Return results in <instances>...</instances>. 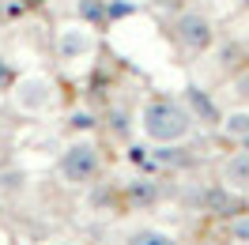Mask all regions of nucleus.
<instances>
[{"instance_id":"obj_1","label":"nucleus","mask_w":249,"mask_h":245,"mask_svg":"<svg viewBox=\"0 0 249 245\" xmlns=\"http://www.w3.org/2000/svg\"><path fill=\"white\" fill-rule=\"evenodd\" d=\"M196 117L189 113V106L174 102V98H151L140 113V128L151 143H178L193 132Z\"/></svg>"},{"instance_id":"obj_2","label":"nucleus","mask_w":249,"mask_h":245,"mask_svg":"<svg viewBox=\"0 0 249 245\" xmlns=\"http://www.w3.org/2000/svg\"><path fill=\"white\" fill-rule=\"evenodd\" d=\"M102 174V147L94 143V140H76V143H68L57 158V177L64 185H91L94 177Z\"/></svg>"},{"instance_id":"obj_3","label":"nucleus","mask_w":249,"mask_h":245,"mask_svg":"<svg viewBox=\"0 0 249 245\" xmlns=\"http://www.w3.org/2000/svg\"><path fill=\"white\" fill-rule=\"evenodd\" d=\"M174 42L185 49L189 57H200L208 49L215 46V23L204 16V12H181V16L174 19Z\"/></svg>"},{"instance_id":"obj_4","label":"nucleus","mask_w":249,"mask_h":245,"mask_svg":"<svg viewBox=\"0 0 249 245\" xmlns=\"http://www.w3.org/2000/svg\"><path fill=\"white\" fill-rule=\"evenodd\" d=\"M94 46H98V34H94V27H87L83 19H76V23H64L61 31H57V57H61V61H79V57H91Z\"/></svg>"},{"instance_id":"obj_5","label":"nucleus","mask_w":249,"mask_h":245,"mask_svg":"<svg viewBox=\"0 0 249 245\" xmlns=\"http://www.w3.org/2000/svg\"><path fill=\"white\" fill-rule=\"evenodd\" d=\"M12 98H16V106L23 113H46L53 106V83L46 76H23L16 79V87H12Z\"/></svg>"},{"instance_id":"obj_6","label":"nucleus","mask_w":249,"mask_h":245,"mask_svg":"<svg viewBox=\"0 0 249 245\" xmlns=\"http://www.w3.org/2000/svg\"><path fill=\"white\" fill-rule=\"evenodd\" d=\"M223 181L231 189H249V151H238L223 162Z\"/></svg>"},{"instance_id":"obj_7","label":"nucleus","mask_w":249,"mask_h":245,"mask_svg":"<svg viewBox=\"0 0 249 245\" xmlns=\"http://www.w3.org/2000/svg\"><path fill=\"white\" fill-rule=\"evenodd\" d=\"M219 128H223V136H227V140H242V143H249V109H234V113H227V117L219 121Z\"/></svg>"},{"instance_id":"obj_8","label":"nucleus","mask_w":249,"mask_h":245,"mask_svg":"<svg viewBox=\"0 0 249 245\" xmlns=\"http://www.w3.org/2000/svg\"><path fill=\"white\" fill-rule=\"evenodd\" d=\"M124 245H178V238L166 234V230H159V227H136L124 238Z\"/></svg>"},{"instance_id":"obj_9","label":"nucleus","mask_w":249,"mask_h":245,"mask_svg":"<svg viewBox=\"0 0 249 245\" xmlns=\"http://www.w3.org/2000/svg\"><path fill=\"white\" fill-rule=\"evenodd\" d=\"M185 106H189V113L196 117V121H208V124H219V113H215V106H212V98L204 91H189V98H185Z\"/></svg>"},{"instance_id":"obj_10","label":"nucleus","mask_w":249,"mask_h":245,"mask_svg":"<svg viewBox=\"0 0 249 245\" xmlns=\"http://www.w3.org/2000/svg\"><path fill=\"white\" fill-rule=\"evenodd\" d=\"M76 12H79V19L87 23V27H106V0H79L76 4Z\"/></svg>"},{"instance_id":"obj_11","label":"nucleus","mask_w":249,"mask_h":245,"mask_svg":"<svg viewBox=\"0 0 249 245\" xmlns=\"http://www.w3.org/2000/svg\"><path fill=\"white\" fill-rule=\"evenodd\" d=\"M231 242L249 245V211H246V215H234V219H231Z\"/></svg>"},{"instance_id":"obj_12","label":"nucleus","mask_w":249,"mask_h":245,"mask_svg":"<svg viewBox=\"0 0 249 245\" xmlns=\"http://www.w3.org/2000/svg\"><path fill=\"white\" fill-rule=\"evenodd\" d=\"M109 117H113V132H128V124H132V113H124V109H113Z\"/></svg>"},{"instance_id":"obj_13","label":"nucleus","mask_w":249,"mask_h":245,"mask_svg":"<svg viewBox=\"0 0 249 245\" xmlns=\"http://www.w3.org/2000/svg\"><path fill=\"white\" fill-rule=\"evenodd\" d=\"M234 87H238V94H242V98H249V68H242V72H238Z\"/></svg>"},{"instance_id":"obj_14","label":"nucleus","mask_w":249,"mask_h":245,"mask_svg":"<svg viewBox=\"0 0 249 245\" xmlns=\"http://www.w3.org/2000/svg\"><path fill=\"white\" fill-rule=\"evenodd\" d=\"M23 177H19V174H4V177H0V185H4V189H12V192H19V189H23Z\"/></svg>"},{"instance_id":"obj_15","label":"nucleus","mask_w":249,"mask_h":245,"mask_svg":"<svg viewBox=\"0 0 249 245\" xmlns=\"http://www.w3.org/2000/svg\"><path fill=\"white\" fill-rule=\"evenodd\" d=\"M34 4H42V0H16V8H34Z\"/></svg>"},{"instance_id":"obj_16","label":"nucleus","mask_w":249,"mask_h":245,"mask_svg":"<svg viewBox=\"0 0 249 245\" xmlns=\"http://www.w3.org/2000/svg\"><path fill=\"white\" fill-rule=\"evenodd\" d=\"M64 245H68V242H64Z\"/></svg>"}]
</instances>
